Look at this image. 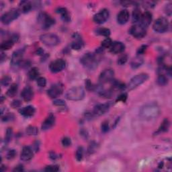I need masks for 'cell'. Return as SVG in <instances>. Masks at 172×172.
<instances>
[{"label":"cell","mask_w":172,"mask_h":172,"mask_svg":"<svg viewBox=\"0 0 172 172\" xmlns=\"http://www.w3.org/2000/svg\"><path fill=\"white\" fill-rule=\"evenodd\" d=\"M160 114L159 107L156 103H149L140 110V117L144 120H152L158 117Z\"/></svg>","instance_id":"1"},{"label":"cell","mask_w":172,"mask_h":172,"mask_svg":"<svg viewBox=\"0 0 172 172\" xmlns=\"http://www.w3.org/2000/svg\"><path fill=\"white\" fill-rule=\"evenodd\" d=\"M102 48H98L96 53H85L80 59V62L85 68L88 69H94L98 66L99 58L98 55L102 53Z\"/></svg>","instance_id":"2"},{"label":"cell","mask_w":172,"mask_h":172,"mask_svg":"<svg viewBox=\"0 0 172 172\" xmlns=\"http://www.w3.org/2000/svg\"><path fill=\"white\" fill-rule=\"evenodd\" d=\"M85 96V91L80 86L70 88L65 93V98L71 101H79Z\"/></svg>","instance_id":"3"},{"label":"cell","mask_w":172,"mask_h":172,"mask_svg":"<svg viewBox=\"0 0 172 172\" xmlns=\"http://www.w3.org/2000/svg\"><path fill=\"white\" fill-rule=\"evenodd\" d=\"M149 79V75L145 73H142L136 75V76L133 77L130 80L128 84L127 85L128 90H133L134 89L139 87V85H141L142 83H145L146 81Z\"/></svg>","instance_id":"4"},{"label":"cell","mask_w":172,"mask_h":172,"mask_svg":"<svg viewBox=\"0 0 172 172\" xmlns=\"http://www.w3.org/2000/svg\"><path fill=\"white\" fill-rule=\"evenodd\" d=\"M37 21L44 29L49 28L55 23V20L46 12L39 13L37 17Z\"/></svg>","instance_id":"5"},{"label":"cell","mask_w":172,"mask_h":172,"mask_svg":"<svg viewBox=\"0 0 172 172\" xmlns=\"http://www.w3.org/2000/svg\"><path fill=\"white\" fill-rule=\"evenodd\" d=\"M20 14V11L19 9H12L7 12L5 13L1 17V21L4 24H9L13 20L17 19Z\"/></svg>","instance_id":"6"},{"label":"cell","mask_w":172,"mask_h":172,"mask_svg":"<svg viewBox=\"0 0 172 172\" xmlns=\"http://www.w3.org/2000/svg\"><path fill=\"white\" fill-rule=\"evenodd\" d=\"M169 22L165 18H159L155 21L153 28L158 33H164L168 30Z\"/></svg>","instance_id":"7"},{"label":"cell","mask_w":172,"mask_h":172,"mask_svg":"<svg viewBox=\"0 0 172 172\" xmlns=\"http://www.w3.org/2000/svg\"><path fill=\"white\" fill-rule=\"evenodd\" d=\"M40 39L43 44L49 46V47H54L59 44L60 42L59 37L54 34H44L40 36Z\"/></svg>","instance_id":"8"},{"label":"cell","mask_w":172,"mask_h":172,"mask_svg":"<svg viewBox=\"0 0 172 172\" xmlns=\"http://www.w3.org/2000/svg\"><path fill=\"white\" fill-rule=\"evenodd\" d=\"M130 33L133 35L134 38L136 39H142L143 38L147 33L146 28H145L141 24H136L135 25L133 26L130 29Z\"/></svg>","instance_id":"9"},{"label":"cell","mask_w":172,"mask_h":172,"mask_svg":"<svg viewBox=\"0 0 172 172\" xmlns=\"http://www.w3.org/2000/svg\"><path fill=\"white\" fill-rule=\"evenodd\" d=\"M65 61L62 59H59L51 62L49 65V69L51 72L54 73H56L63 71V70L65 68Z\"/></svg>","instance_id":"10"},{"label":"cell","mask_w":172,"mask_h":172,"mask_svg":"<svg viewBox=\"0 0 172 172\" xmlns=\"http://www.w3.org/2000/svg\"><path fill=\"white\" fill-rule=\"evenodd\" d=\"M63 91V87L61 83H56L51 86L47 91L48 96L50 98H56L58 96H61Z\"/></svg>","instance_id":"11"},{"label":"cell","mask_w":172,"mask_h":172,"mask_svg":"<svg viewBox=\"0 0 172 172\" xmlns=\"http://www.w3.org/2000/svg\"><path fill=\"white\" fill-rule=\"evenodd\" d=\"M114 71L111 69H108L104 70L101 73L99 77V81L101 83H106L114 80Z\"/></svg>","instance_id":"12"},{"label":"cell","mask_w":172,"mask_h":172,"mask_svg":"<svg viewBox=\"0 0 172 172\" xmlns=\"http://www.w3.org/2000/svg\"><path fill=\"white\" fill-rule=\"evenodd\" d=\"M24 49H19L16 50L14 53H13L12 56V60H11V64H12V67H20V64L21 62L22 61V57L24 56Z\"/></svg>","instance_id":"13"},{"label":"cell","mask_w":172,"mask_h":172,"mask_svg":"<svg viewBox=\"0 0 172 172\" xmlns=\"http://www.w3.org/2000/svg\"><path fill=\"white\" fill-rule=\"evenodd\" d=\"M109 17V12L106 9L102 10L100 12L93 16V21L96 24H103L106 22Z\"/></svg>","instance_id":"14"},{"label":"cell","mask_w":172,"mask_h":172,"mask_svg":"<svg viewBox=\"0 0 172 172\" xmlns=\"http://www.w3.org/2000/svg\"><path fill=\"white\" fill-rule=\"evenodd\" d=\"M110 109V104H100L97 105L95 106L93 110V114L95 116H102L104 114L108 111Z\"/></svg>","instance_id":"15"},{"label":"cell","mask_w":172,"mask_h":172,"mask_svg":"<svg viewBox=\"0 0 172 172\" xmlns=\"http://www.w3.org/2000/svg\"><path fill=\"white\" fill-rule=\"evenodd\" d=\"M55 123V117L52 114H50L46 118L44 122L42 124V130H47L53 127Z\"/></svg>","instance_id":"16"},{"label":"cell","mask_w":172,"mask_h":172,"mask_svg":"<svg viewBox=\"0 0 172 172\" xmlns=\"http://www.w3.org/2000/svg\"><path fill=\"white\" fill-rule=\"evenodd\" d=\"M33 150L30 147H24L22 150L20 159L24 161H28L33 157Z\"/></svg>","instance_id":"17"},{"label":"cell","mask_w":172,"mask_h":172,"mask_svg":"<svg viewBox=\"0 0 172 172\" xmlns=\"http://www.w3.org/2000/svg\"><path fill=\"white\" fill-rule=\"evenodd\" d=\"M152 21V14L149 12H145L143 13H142L141 20L138 24H141L145 28H147V26L150 25V22Z\"/></svg>","instance_id":"18"},{"label":"cell","mask_w":172,"mask_h":172,"mask_svg":"<svg viewBox=\"0 0 172 172\" xmlns=\"http://www.w3.org/2000/svg\"><path fill=\"white\" fill-rule=\"evenodd\" d=\"M110 52L114 54L122 53L125 49V46L121 42L116 41L112 42L111 47H110Z\"/></svg>","instance_id":"19"},{"label":"cell","mask_w":172,"mask_h":172,"mask_svg":"<svg viewBox=\"0 0 172 172\" xmlns=\"http://www.w3.org/2000/svg\"><path fill=\"white\" fill-rule=\"evenodd\" d=\"M22 98L25 102L31 101L34 97V91L30 87H26L21 93Z\"/></svg>","instance_id":"20"},{"label":"cell","mask_w":172,"mask_h":172,"mask_svg":"<svg viewBox=\"0 0 172 172\" xmlns=\"http://www.w3.org/2000/svg\"><path fill=\"white\" fill-rule=\"evenodd\" d=\"M130 14H129L128 11L126 10H124L120 11L117 16V21L120 24H125L129 20Z\"/></svg>","instance_id":"21"},{"label":"cell","mask_w":172,"mask_h":172,"mask_svg":"<svg viewBox=\"0 0 172 172\" xmlns=\"http://www.w3.org/2000/svg\"><path fill=\"white\" fill-rule=\"evenodd\" d=\"M56 12L60 13L62 20L65 22H69L71 20V16H70L68 10L65 7H59L56 10Z\"/></svg>","instance_id":"22"},{"label":"cell","mask_w":172,"mask_h":172,"mask_svg":"<svg viewBox=\"0 0 172 172\" xmlns=\"http://www.w3.org/2000/svg\"><path fill=\"white\" fill-rule=\"evenodd\" d=\"M20 113L24 116L30 117L33 116L35 113V108L32 106H28L20 110Z\"/></svg>","instance_id":"23"},{"label":"cell","mask_w":172,"mask_h":172,"mask_svg":"<svg viewBox=\"0 0 172 172\" xmlns=\"http://www.w3.org/2000/svg\"><path fill=\"white\" fill-rule=\"evenodd\" d=\"M20 6H19V10H20V12L22 13H27L30 12L32 10L33 5L32 4L31 2L28 1H22L20 2Z\"/></svg>","instance_id":"24"},{"label":"cell","mask_w":172,"mask_h":172,"mask_svg":"<svg viewBox=\"0 0 172 172\" xmlns=\"http://www.w3.org/2000/svg\"><path fill=\"white\" fill-rule=\"evenodd\" d=\"M144 63V59L142 56L137 55L135 57L132 59L130 61V67L133 69H137L141 67Z\"/></svg>","instance_id":"25"},{"label":"cell","mask_w":172,"mask_h":172,"mask_svg":"<svg viewBox=\"0 0 172 172\" xmlns=\"http://www.w3.org/2000/svg\"><path fill=\"white\" fill-rule=\"evenodd\" d=\"M169 126H170V122H169L168 119L165 118V119L163 121L162 123H161V125L159 126V128H158L157 131L156 132V134L165 133V132L169 130Z\"/></svg>","instance_id":"26"},{"label":"cell","mask_w":172,"mask_h":172,"mask_svg":"<svg viewBox=\"0 0 172 172\" xmlns=\"http://www.w3.org/2000/svg\"><path fill=\"white\" fill-rule=\"evenodd\" d=\"M18 90V85L16 83H13V84L11 85L10 88L7 91V96L10 97V98H13V97H14L17 94Z\"/></svg>","instance_id":"27"},{"label":"cell","mask_w":172,"mask_h":172,"mask_svg":"<svg viewBox=\"0 0 172 172\" xmlns=\"http://www.w3.org/2000/svg\"><path fill=\"white\" fill-rule=\"evenodd\" d=\"M15 42H13L12 39H10L8 40H5L4 42H2L1 45H0V48H1V49L2 50H7L12 48Z\"/></svg>","instance_id":"28"},{"label":"cell","mask_w":172,"mask_h":172,"mask_svg":"<svg viewBox=\"0 0 172 172\" xmlns=\"http://www.w3.org/2000/svg\"><path fill=\"white\" fill-rule=\"evenodd\" d=\"M142 16V13L138 7H136L135 9L133 10V16H132V19H133V22L134 23L138 24L140 20H141Z\"/></svg>","instance_id":"29"},{"label":"cell","mask_w":172,"mask_h":172,"mask_svg":"<svg viewBox=\"0 0 172 172\" xmlns=\"http://www.w3.org/2000/svg\"><path fill=\"white\" fill-rule=\"evenodd\" d=\"M39 71L36 67H33V68L30 70L28 72V77L31 80L37 79L39 77Z\"/></svg>","instance_id":"30"},{"label":"cell","mask_w":172,"mask_h":172,"mask_svg":"<svg viewBox=\"0 0 172 172\" xmlns=\"http://www.w3.org/2000/svg\"><path fill=\"white\" fill-rule=\"evenodd\" d=\"M157 83L161 86H164L168 84V79L165 74H159L157 77Z\"/></svg>","instance_id":"31"},{"label":"cell","mask_w":172,"mask_h":172,"mask_svg":"<svg viewBox=\"0 0 172 172\" xmlns=\"http://www.w3.org/2000/svg\"><path fill=\"white\" fill-rule=\"evenodd\" d=\"M125 88V85L119 81H112V90H122Z\"/></svg>","instance_id":"32"},{"label":"cell","mask_w":172,"mask_h":172,"mask_svg":"<svg viewBox=\"0 0 172 172\" xmlns=\"http://www.w3.org/2000/svg\"><path fill=\"white\" fill-rule=\"evenodd\" d=\"M98 149V145L96 142H91L90 144L89 145V147L87 148V152L90 154H93V153H96Z\"/></svg>","instance_id":"33"},{"label":"cell","mask_w":172,"mask_h":172,"mask_svg":"<svg viewBox=\"0 0 172 172\" xmlns=\"http://www.w3.org/2000/svg\"><path fill=\"white\" fill-rule=\"evenodd\" d=\"M26 133L28 135H36L39 133V130L34 126H29L26 128Z\"/></svg>","instance_id":"34"},{"label":"cell","mask_w":172,"mask_h":172,"mask_svg":"<svg viewBox=\"0 0 172 172\" xmlns=\"http://www.w3.org/2000/svg\"><path fill=\"white\" fill-rule=\"evenodd\" d=\"M97 34L101 35V36L108 38L110 35V30L108 28H99L98 30H97Z\"/></svg>","instance_id":"35"},{"label":"cell","mask_w":172,"mask_h":172,"mask_svg":"<svg viewBox=\"0 0 172 172\" xmlns=\"http://www.w3.org/2000/svg\"><path fill=\"white\" fill-rule=\"evenodd\" d=\"M11 82H12V78L8 76V75H6V76H4L1 78V84L4 87H6V86H8L10 84Z\"/></svg>","instance_id":"36"},{"label":"cell","mask_w":172,"mask_h":172,"mask_svg":"<svg viewBox=\"0 0 172 172\" xmlns=\"http://www.w3.org/2000/svg\"><path fill=\"white\" fill-rule=\"evenodd\" d=\"M83 157V148L82 147H79L77 149L76 154H75V157L78 161H81L82 160Z\"/></svg>","instance_id":"37"},{"label":"cell","mask_w":172,"mask_h":172,"mask_svg":"<svg viewBox=\"0 0 172 172\" xmlns=\"http://www.w3.org/2000/svg\"><path fill=\"white\" fill-rule=\"evenodd\" d=\"M128 61V56L127 55H125V54H123V55H120L118 59L117 63L119 64V65H123L125 64L126 62Z\"/></svg>","instance_id":"38"},{"label":"cell","mask_w":172,"mask_h":172,"mask_svg":"<svg viewBox=\"0 0 172 172\" xmlns=\"http://www.w3.org/2000/svg\"><path fill=\"white\" fill-rule=\"evenodd\" d=\"M112 44V40L110 39V38H106V39H104L103 41L102 42V47L108 48L111 47V45Z\"/></svg>","instance_id":"39"},{"label":"cell","mask_w":172,"mask_h":172,"mask_svg":"<svg viewBox=\"0 0 172 172\" xmlns=\"http://www.w3.org/2000/svg\"><path fill=\"white\" fill-rule=\"evenodd\" d=\"M12 134H13V131H12V128H8L6 130V134H5V142L6 143H8L10 141L11 139H12Z\"/></svg>","instance_id":"40"},{"label":"cell","mask_w":172,"mask_h":172,"mask_svg":"<svg viewBox=\"0 0 172 172\" xmlns=\"http://www.w3.org/2000/svg\"><path fill=\"white\" fill-rule=\"evenodd\" d=\"M36 82L38 85L40 87H44L46 85H47V80L43 77H39L38 78L36 79Z\"/></svg>","instance_id":"41"},{"label":"cell","mask_w":172,"mask_h":172,"mask_svg":"<svg viewBox=\"0 0 172 172\" xmlns=\"http://www.w3.org/2000/svg\"><path fill=\"white\" fill-rule=\"evenodd\" d=\"M82 46H83V44H82V42H81L80 40H78V41H75V42H73L71 45V47L72 48V49L77 50L82 49Z\"/></svg>","instance_id":"42"},{"label":"cell","mask_w":172,"mask_h":172,"mask_svg":"<svg viewBox=\"0 0 172 172\" xmlns=\"http://www.w3.org/2000/svg\"><path fill=\"white\" fill-rule=\"evenodd\" d=\"M101 129H102V133H108V132L109 131L110 127H109V124L108 121H104V122L102 123Z\"/></svg>","instance_id":"43"},{"label":"cell","mask_w":172,"mask_h":172,"mask_svg":"<svg viewBox=\"0 0 172 172\" xmlns=\"http://www.w3.org/2000/svg\"><path fill=\"white\" fill-rule=\"evenodd\" d=\"M59 170V168L58 165H48L44 169L46 171H50V172H55Z\"/></svg>","instance_id":"44"},{"label":"cell","mask_w":172,"mask_h":172,"mask_svg":"<svg viewBox=\"0 0 172 172\" xmlns=\"http://www.w3.org/2000/svg\"><path fill=\"white\" fill-rule=\"evenodd\" d=\"M71 144V139H70L69 137H64L62 140V145H63L64 147H69L70 145Z\"/></svg>","instance_id":"45"},{"label":"cell","mask_w":172,"mask_h":172,"mask_svg":"<svg viewBox=\"0 0 172 172\" xmlns=\"http://www.w3.org/2000/svg\"><path fill=\"white\" fill-rule=\"evenodd\" d=\"M147 45H142L141 47H140L138 50H137V55H141L142 54H144L145 53V51L147 49Z\"/></svg>","instance_id":"46"},{"label":"cell","mask_w":172,"mask_h":172,"mask_svg":"<svg viewBox=\"0 0 172 172\" xmlns=\"http://www.w3.org/2000/svg\"><path fill=\"white\" fill-rule=\"evenodd\" d=\"M127 98H128L127 94H126V93H124L120 94V95L118 97L116 101L117 102H123V103H125V102H126V99H127Z\"/></svg>","instance_id":"47"},{"label":"cell","mask_w":172,"mask_h":172,"mask_svg":"<svg viewBox=\"0 0 172 172\" xmlns=\"http://www.w3.org/2000/svg\"><path fill=\"white\" fill-rule=\"evenodd\" d=\"M85 87L87 88V90H95L96 87L95 86H93L92 83L90 82V80L87 79L85 80Z\"/></svg>","instance_id":"48"},{"label":"cell","mask_w":172,"mask_h":172,"mask_svg":"<svg viewBox=\"0 0 172 172\" xmlns=\"http://www.w3.org/2000/svg\"><path fill=\"white\" fill-rule=\"evenodd\" d=\"M16 155V150L14 149H12V150H10L9 151L7 152L6 157L8 159H12L15 157Z\"/></svg>","instance_id":"49"},{"label":"cell","mask_w":172,"mask_h":172,"mask_svg":"<svg viewBox=\"0 0 172 172\" xmlns=\"http://www.w3.org/2000/svg\"><path fill=\"white\" fill-rule=\"evenodd\" d=\"M53 104L56 106H65V102L62 99H55L53 101Z\"/></svg>","instance_id":"50"},{"label":"cell","mask_w":172,"mask_h":172,"mask_svg":"<svg viewBox=\"0 0 172 172\" xmlns=\"http://www.w3.org/2000/svg\"><path fill=\"white\" fill-rule=\"evenodd\" d=\"M13 118H14V116H13L12 114H7L2 118V120L4 121V122H7V121H10L13 120Z\"/></svg>","instance_id":"51"},{"label":"cell","mask_w":172,"mask_h":172,"mask_svg":"<svg viewBox=\"0 0 172 172\" xmlns=\"http://www.w3.org/2000/svg\"><path fill=\"white\" fill-rule=\"evenodd\" d=\"M165 13L168 14L169 16H170L172 12V7H171V4H169L168 5H166L165 6Z\"/></svg>","instance_id":"52"},{"label":"cell","mask_w":172,"mask_h":172,"mask_svg":"<svg viewBox=\"0 0 172 172\" xmlns=\"http://www.w3.org/2000/svg\"><path fill=\"white\" fill-rule=\"evenodd\" d=\"M21 106V102L18 99H16V100H13L12 103V106L13 108H18Z\"/></svg>","instance_id":"53"},{"label":"cell","mask_w":172,"mask_h":172,"mask_svg":"<svg viewBox=\"0 0 172 172\" xmlns=\"http://www.w3.org/2000/svg\"><path fill=\"white\" fill-rule=\"evenodd\" d=\"M123 6H130V5H133L134 3L133 1H121L120 2Z\"/></svg>","instance_id":"54"},{"label":"cell","mask_w":172,"mask_h":172,"mask_svg":"<svg viewBox=\"0 0 172 172\" xmlns=\"http://www.w3.org/2000/svg\"><path fill=\"white\" fill-rule=\"evenodd\" d=\"M13 171H24V168L23 165H19L18 166H16V168L13 169Z\"/></svg>","instance_id":"55"},{"label":"cell","mask_w":172,"mask_h":172,"mask_svg":"<svg viewBox=\"0 0 172 172\" xmlns=\"http://www.w3.org/2000/svg\"><path fill=\"white\" fill-rule=\"evenodd\" d=\"M50 157L53 160H55L56 158H58V155L56 154L55 152H51L50 153Z\"/></svg>","instance_id":"56"},{"label":"cell","mask_w":172,"mask_h":172,"mask_svg":"<svg viewBox=\"0 0 172 172\" xmlns=\"http://www.w3.org/2000/svg\"><path fill=\"white\" fill-rule=\"evenodd\" d=\"M80 134H81V135H82V136H84L85 138H86V137L87 136V131L85 130H82V131L80 132Z\"/></svg>","instance_id":"57"},{"label":"cell","mask_w":172,"mask_h":172,"mask_svg":"<svg viewBox=\"0 0 172 172\" xmlns=\"http://www.w3.org/2000/svg\"><path fill=\"white\" fill-rule=\"evenodd\" d=\"M43 53H44V51H43V50H42V49H41V48H39V50H37V55H42V54H43Z\"/></svg>","instance_id":"58"}]
</instances>
